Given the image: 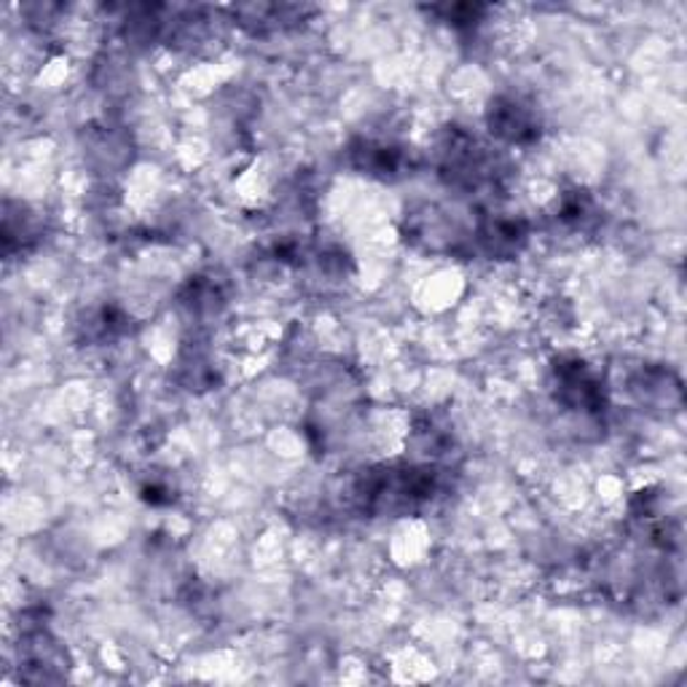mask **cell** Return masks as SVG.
<instances>
[{"label": "cell", "mask_w": 687, "mask_h": 687, "mask_svg": "<svg viewBox=\"0 0 687 687\" xmlns=\"http://www.w3.org/2000/svg\"><path fill=\"white\" fill-rule=\"evenodd\" d=\"M556 379L564 403H570L578 411H596L602 403V387H599L593 373L580 360L556 366Z\"/></svg>", "instance_id": "cell-1"}, {"label": "cell", "mask_w": 687, "mask_h": 687, "mask_svg": "<svg viewBox=\"0 0 687 687\" xmlns=\"http://www.w3.org/2000/svg\"><path fill=\"white\" fill-rule=\"evenodd\" d=\"M492 133L508 142H529L537 137V121L527 105L516 99H497L489 110Z\"/></svg>", "instance_id": "cell-2"}, {"label": "cell", "mask_w": 687, "mask_h": 687, "mask_svg": "<svg viewBox=\"0 0 687 687\" xmlns=\"http://www.w3.org/2000/svg\"><path fill=\"white\" fill-rule=\"evenodd\" d=\"M480 242L492 255H510L527 242V226L514 218H492L480 226Z\"/></svg>", "instance_id": "cell-3"}, {"label": "cell", "mask_w": 687, "mask_h": 687, "mask_svg": "<svg viewBox=\"0 0 687 687\" xmlns=\"http://www.w3.org/2000/svg\"><path fill=\"white\" fill-rule=\"evenodd\" d=\"M355 156H358L360 170H366L368 175H382V178H390L392 172L403 167V154L395 146H384V142H360Z\"/></svg>", "instance_id": "cell-4"}]
</instances>
